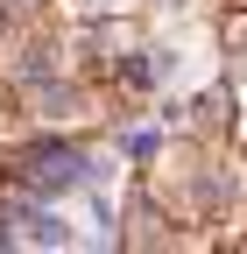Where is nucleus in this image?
Returning a JSON list of instances; mask_svg holds the SVG:
<instances>
[{"instance_id": "obj_1", "label": "nucleus", "mask_w": 247, "mask_h": 254, "mask_svg": "<svg viewBox=\"0 0 247 254\" xmlns=\"http://www.w3.org/2000/svg\"><path fill=\"white\" fill-rule=\"evenodd\" d=\"M28 184H36L43 198H64V190H78V184H85V163L57 148V155H43V163H36V177H28Z\"/></svg>"}]
</instances>
